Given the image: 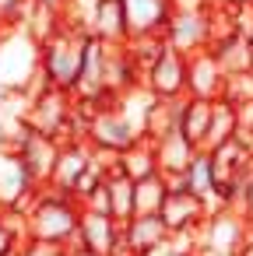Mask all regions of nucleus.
<instances>
[{
    "label": "nucleus",
    "instance_id": "10",
    "mask_svg": "<svg viewBox=\"0 0 253 256\" xmlns=\"http://www.w3.org/2000/svg\"><path fill=\"white\" fill-rule=\"evenodd\" d=\"M169 242V228L158 214H134L120 235V256H151Z\"/></svg>",
    "mask_w": 253,
    "mask_h": 256
},
{
    "label": "nucleus",
    "instance_id": "15",
    "mask_svg": "<svg viewBox=\"0 0 253 256\" xmlns=\"http://www.w3.org/2000/svg\"><path fill=\"white\" fill-rule=\"evenodd\" d=\"M88 36H95L106 46H123L127 42V14H123V0H99L95 18L88 25Z\"/></svg>",
    "mask_w": 253,
    "mask_h": 256
},
{
    "label": "nucleus",
    "instance_id": "17",
    "mask_svg": "<svg viewBox=\"0 0 253 256\" xmlns=\"http://www.w3.org/2000/svg\"><path fill=\"white\" fill-rule=\"evenodd\" d=\"M116 172H123L127 179L141 182L148 176H158V162H155V144L148 137H141L137 144H130L127 151L116 154Z\"/></svg>",
    "mask_w": 253,
    "mask_h": 256
},
{
    "label": "nucleus",
    "instance_id": "1",
    "mask_svg": "<svg viewBox=\"0 0 253 256\" xmlns=\"http://www.w3.org/2000/svg\"><path fill=\"white\" fill-rule=\"evenodd\" d=\"M78 218H81V204L53 186H43L25 207L29 238L53 242V246H67L78 235Z\"/></svg>",
    "mask_w": 253,
    "mask_h": 256
},
{
    "label": "nucleus",
    "instance_id": "20",
    "mask_svg": "<svg viewBox=\"0 0 253 256\" xmlns=\"http://www.w3.org/2000/svg\"><path fill=\"white\" fill-rule=\"evenodd\" d=\"M211 53L218 56V64H221L225 78L253 70V46H249V42H246L242 36H228V39H218V42L211 46Z\"/></svg>",
    "mask_w": 253,
    "mask_h": 256
},
{
    "label": "nucleus",
    "instance_id": "24",
    "mask_svg": "<svg viewBox=\"0 0 253 256\" xmlns=\"http://www.w3.org/2000/svg\"><path fill=\"white\" fill-rule=\"evenodd\" d=\"M165 179L162 176H148L141 182H134V214H158L165 204Z\"/></svg>",
    "mask_w": 253,
    "mask_h": 256
},
{
    "label": "nucleus",
    "instance_id": "13",
    "mask_svg": "<svg viewBox=\"0 0 253 256\" xmlns=\"http://www.w3.org/2000/svg\"><path fill=\"white\" fill-rule=\"evenodd\" d=\"M127 14V39L162 36L172 18V0H123Z\"/></svg>",
    "mask_w": 253,
    "mask_h": 256
},
{
    "label": "nucleus",
    "instance_id": "31",
    "mask_svg": "<svg viewBox=\"0 0 253 256\" xmlns=\"http://www.w3.org/2000/svg\"><path fill=\"white\" fill-rule=\"evenodd\" d=\"M207 4H218V0H207Z\"/></svg>",
    "mask_w": 253,
    "mask_h": 256
},
{
    "label": "nucleus",
    "instance_id": "21",
    "mask_svg": "<svg viewBox=\"0 0 253 256\" xmlns=\"http://www.w3.org/2000/svg\"><path fill=\"white\" fill-rule=\"evenodd\" d=\"M207 126H211V102L186 95V98H183V116H179V134H183L193 148H204Z\"/></svg>",
    "mask_w": 253,
    "mask_h": 256
},
{
    "label": "nucleus",
    "instance_id": "3",
    "mask_svg": "<svg viewBox=\"0 0 253 256\" xmlns=\"http://www.w3.org/2000/svg\"><path fill=\"white\" fill-rule=\"evenodd\" d=\"M39 74V42L29 36V28H11L0 42V95L29 92V84Z\"/></svg>",
    "mask_w": 253,
    "mask_h": 256
},
{
    "label": "nucleus",
    "instance_id": "23",
    "mask_svg": "<svg viewBox=\"0 0 253 256\" xmlns=\"http://www.w3.org/2000/svg\"><path fill=\"white\" fill-rule=\"evenodd\" d=\"M106 193H109V218L127 224L134 218V179H127L123 172H109L106 176Z\"/></svg>",
    "mask_w": 253,
    "mask_h": 256
},
{
    "label": "nucleus",
    "instance_id": "9",
    "mask_svg": "<svg viewBox=\"0 0 253 256\" xmlns=\"http://www.w3.org/2000/svg\"><path fill=\"white\" fill-rule=\"evenodd\" d=\"M141 84L155 98H186V56L165 46V53L148 67Z\"/></svg>",
    "mask_w": 253,
    "mask_h": 256
},
{
    "label": "nucleus",
    "instance_id": "22",
    "mask_svg": "<svg viewBox=\"0 0 253 256\" xmlns=\"http://www.w3.org/2000/svg\"><path fill=\"white\" fill-rule=\"evenodd\" d=\"M186 190L193 196H200L207 204V210H221L218 200H214V168H211V154L207 151H197L190 168H186Z\"/></svg>",
    "mask_w": 253,
    "mask_h": 256
},
{
    "label": "nucleus",
    "instance_id": "4",
    "mask_svg": "<svg viewBox=\"0 0 253 256\" xmlns=\"http://www.w3.org/2000/svg\"><path fill=\"white\" fill-rule=\"evenodd\" d=\"M71 120H74V95L71 92H60V88H50V84L39 95H32L29 112H25L29 130L46 134V137H57L60 144L71 137Z\"/></svg>",
    "mask_w": 253,
    "mask_h": 256
},
{
    "label": "nucleus",
    "instance_id": "16",
    "mask_svg": "<svg viewBox=\"0 0 253 256\" xmlns=\"http://www.w3.org/2000/svg\"><path fill=\"white\" fill-rule=\"evenodd\" d=\"M151 144H155L158 176H183V172L190 168L193 154L200 151V148H193L179 130H176V134H169V137H162V140H151Z\"/></svg>",
    "mask_w": 253,
    "mask_h": 256
},
{
    "label": "nucleus",
    "instance_id": "8",
    "mask_svg": "<svg viewBox=\"0 0 253 256\" xmlns=\"http://www.w3.org/2000/svg\"><path fill=\"white\" fill-rule=\"evenodd\" d=\"M120 235H123V224L113 221L109 214L81 210L78 235L67 242V252L71 249H88L92 256H120Z\"/></svg>",
    "mask_w": 253,
    "mask_h": 256
},
{
    "label": "nucleus",
    "instance_id": "25",
    "mask_svg": "<svg viewBox=\"0 0 253 256\" xmlns=\"http://www.w3.org/2000/svg\"><path fill=\"white\" fill-rule=\"evenodd\" d=\"M18 256H67V246H53V242H39V238H29Z\"/></svg>",
    "mask_w": 253,
    "mask_h": 256
},
{
    "label": "nucleus",
    "instance_id": "12",
    "mask_svg": "<svg viewBox=\"0 0 253 256\" xmlns=\"http://www.w3.org/2000/svg\"><path fill=\"white\" fill-rule=\"evenodd\" d=\"M207 204L200 196H193L190 190H176V193H165V204L158 210L162 224L169 228V235H179V232H200V224L207 221Z\"/></svg>",
    "mask_w": 253,
    "mask_h": 256
},
{
    "label": "nucleus",
    "instance_id": "18",
    "mask_svg": "<svg viewBox=\"0 0 253 256\" xmlns=\"http://www.w3.org/2000/svg\"><path fill=\"white\" fill-rule=\"evenodd\" d=\"M179 116H183V98H155L148 109V123H144V137L148 140H162L169 134L179 130Z\"/></svg>",
    "mask_w": 253,
    "mask_h": 256
},
{
    "label": "nucleus",
    "instance_id": "19",
    "mask_svg": "<svg viewBox=\"0 0 253 256\" xmlns=\"http://www.w3.org/2000/svg\"><path fill=\"white\" fill-rule=\"evenodd\" d=\"M239 130V112L228 98H214L211 102V126H207V137H204V148L200 151H214L218 144L232 140Z\"/></svg>",
    "mask_w": 253,
    "mask_h": 256
},
{
    "label": "nucleus",
    "instance_id": "2",
    "mask_svg": "<svg viewBox=\"0 0 253 256\" xmlns=\"http://www.w3.org/2000/svg\"><path fill=\"white\" fill-rule=\"evenodd\" d=\"M85 42H88V32L71 28V25H60L50 39L39 42V70H43L50 88H60V92L74 95L81 60H85Z\"/></svg>",
    "mask_w": 253,
    "mask_h": 256
},
{
    "label": "nucleus",
    "instance_id": "26",
    "mask_svg": "<svg viewBox=\"0 0 253 256\" xmlns=\"http://www.w3.org/2000/svg\"><path fill=\"white\" fill-rule=\"evenodd\" d=\"M246 221H249V228H253V172H249V179H246V190H242V196H239V207H235Z\"/></svg>",
    "mask_w": 253,
    "mask_h": 256
},
{
    "label": "nucleus",
    "instance_id": "7",
    "mask_svg": "<svg viewBox=\"0 0 253 256\" xmlns=\"http://www.w3.org/2000/svg\"><path fill=\"white\" fill-rule=\"evenodd\" d=\"M249 221L232 210V207H221V210H211L207 221L200 224V249H211V252H221V256H235L242 249V242L249 238Z\"/></svg>",
    "mask_w": 253,
    "mask_h": 256
},
{
    "label": "nucleus",
    "instance_id": "30",
    "mask_svg": "<svg viewBox=\"0 0 253 256\" xmlns=\"http://www.w3.org/2000/svg\"><path fill=\"white\" fill-rule=\"evenodd\" d=\"M0 42H4V28H0Z\"/></svg>",
    "mask_w": 253,
    "mask_h": 256
},
{
    "label": "nucleus",
    "instance_id": "28",
    "mask_svg": "<svg viewBox=\"0 0 253 256\" xmlns=\"http://www.w3.org/2000/svg\"><path fill=\"white\" fill-rule=\"evenodd\" d=\"M151 256H186V252H176V249H172V246H169V242H165V246H162V249H158V252H151Z\"/></svg>",
    "mask_w": 253,
    "mask_h": 256
},
{
    "label": "nucleus",
    "instance_id": "11",
    "mask_svg": "<svg viewBox=\"0 0 253 256\" xmlns=\"http://www.w3.org/2000/svg\"><path fill=\"white\" fill-rule=\"evenodd\" d=\"M225 70L218 64V56L211 50H200L193 56H186V95L190 98H221L225 95Z\"/></svg>",
    "mask_w": 253,
    "mask_h": 256
},
{
    "label": "nucleus",
    "instance_id": "27",
    "mask_svg": "<svg viewBox=\"0 0 253 256\" xmlns=\"http://www.w3.org/2000/svg\"><path fill=\"white\" fill-rule=\"evenodd\" d=\"M39 8H46V11H57L60 18H64V8H67V0H36Z\"/></svg>",
    "mask_w": 253,
    "mask_h": 256
},
{
    "label": "nucleus",
    "instance_id": "5",
    "mask_svg": "<svg viewBox=\"0 0 253 256\" xmlns=\"http://www.w3.org/2000/svg\"><path fill=\"white\" fill-rule=\"evenodd\" d=\"M162 39H165L169 50H176L183 56H193L200 50H211V42H214V11L211 8L172 11Z\"/></svg>",
    "mask_w": 253,
    "mask_h": 256
},
{
    "label": "nucleus",
    "instance_id": "14",
    "mask_svg": "<svg viewBox=\"0 0 253 256\" xmlns=\"http://www.w3.org/2000/svg\"><path fill=\"white\" fill-rule=\"evenodd\" d=\"M88 165H92V144L88 140H67V144H60V158H57L50 186L71 196V186L81 179V172Z\"/></svg>",
    "mask_w": 253,
    "mask_h": 256
},
{
    "label": "nucleus",
    "instance_id": "29",
    "mask_svg": "<svg viewBox=\"0 0 253 256\" xmlns=\"http://www.w3.org/2000/svg\"><path fill=\"white\" fill-rule=\"evenodd\" d=\"M67 256H92V252H88V249H71Z\"/></svg>",
    "mask_w": 253,
    "mask_h": 256
},
{
    "label": "nucleus",
    "instance_id": "6",
    "mask_svg": "<svg viewBox=\"0 0 253 256\" xmlns=\"http://www.w3.org/2000/svg\"><path fill=\"white\" fill-rule=\"evenodd\" d=\"M11 151L18 154V162H22V168H25V176L32 179L36 190L50 186L53 168H57V158H60V140H57V137H46V134H36V130H25V134L15 140Z\"/></svg>",
    "mask_w": 253,
    "mask_h": 256
}]
</instances>
